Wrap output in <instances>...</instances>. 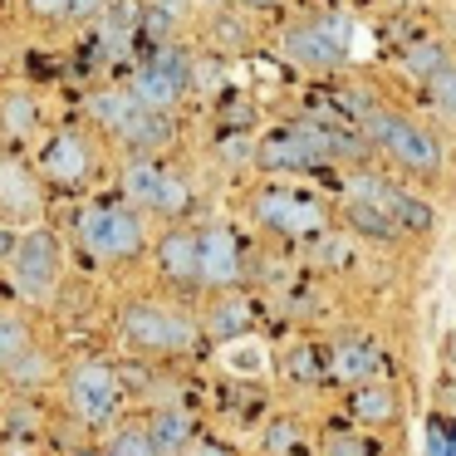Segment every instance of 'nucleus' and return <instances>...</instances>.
Here are the masks:
<instances>
[{
    "instance_id": "obj_1",
    "label": "nucleus",
    "mask_w": 456,
    "mask_h": 456,
    "mask_svg": "<svg viewBox=\"0 0 456 456\" xmlns=\"http://www.w3.org/2000/svg\"><path fill=\"white\" fill-rule=\"evenodd\" d=\"M363 138L373 142L378 152H387L403 172H417V177H436V172L446 167L442 142H436L427 128H417L412 118L393 113V109H373V113H368V118H363Z\"/></svg>"
},
{
    "instance_id": "obj_2",
    "label": "nucleus",
    "mask_w": 456,
    "mask_h": 456,
    "mask_svg": "<svg viewBox=\"0 0 456 456\" xmlns=\"http://www.w3.org/2000/svg\"><path fill=\"white\" fill-rule=\"evenodd\" d=\"M11 275H15V289L35 305H45L54 295V285H60V246H54L50 231H25L11 256Z\"/></svg>"
},
{
    "instance_id": "obj_3",
    "label": "nucleus",
    "mask_w": 456,
    "mask_h": 456,
    "mask_svg": "<svg viewBox=\"0 0 456 456\" xmlns=\"http://www.w3.org/2000/svg\"><path fill=\"white\" fill-rule=\"evenodd\" d=\"M123 334L138 348H152V354H177V348H187L197 338V324L167 305H133L123 314Z\"/></svg>"
},
{
    "instance_id": "obj_4",
    "label": "nucleus",
    "mask_w": 456,
    "mask_h": 456,
    "mask_svg": "<svg viewBox=\"0 0 456 456\" xmlns=\"http://www.w3.org/2000/svg\"><path fill=\"white\" fill-rule=\"evenodd\" d=\"M79 236H84V246H89L94 256H103V260H123V256H138V250H142L138 216H128V211H118V207L84 211V216H79Z\"/></svg>"
},
{
    "instance_id": "obj_5",
    "label": "nucleus",
    "mask_w": 456,
    "mask_h": 456,
    "mask_svg": "<svg viewBox=\"0 0 456 456\" xmlns=\"http://www.w3.org/2000/svg\"><path fill=\"white\" fill-rule=\"evenodd\" d=\"M118 378L109 373L103 363H84L74 368L69 378V407L84 417V422H109L113 412H118Z\"/></svg>"
},
{
    "instance_id": "obj_6",
    "label": "nucleus",
    "mask_w": 456,
    "mask_h": 456,
    "mask_svg": "<svg viewBox=\"0 0 456 456\" xmlns=\"http://www.w3.org/2000/svg\"><path fill=\"white\" fill-rule=\"evenodd\" d=\"M285 54L305 69H334L348 60V45L338 35V20H319V25H299L285 35Z\"/></svg>"
},
{
    "instance_id": "obj_7",
    "label": "nucleus",
    "mask_w": 456,
    "mask_h": 456,
    "mask_svg": "<svg viewBox=\"0 0 456 456\" xmlns=\"http://www.w3.org/2000/svg\"><path fill=\"white\" fill-rule=\"evenodd\" d=\"M187 74H191V64L182 60L177 50H162L158 60L148 64V69H138V79H133V94H138V103H148V109H162V113H167L172 103L182 99V89H187Z\"/></svg>"
},
{
    "instance_id": "obj_8",
    "label": "nucleus",
    "mask_w": 456,
    "mask_h": 456,
    "mask_svg": "<svg viewBox=\"0 0 456 456\" xmlns=\"http://www.w3.org/2000/svg\"><path fill=\"white\" fill-rule=\"evenodd\" d=\"M240 280V250H236V236L226 226H211L201 231V285H236Z\"/></svg>"
},
{
    "instance_id": "obj_9",
    "label": "nucleus",
    "mask_w": 456,
    "mask_h": 456,
    "mask_svg": "<svg viewBox=\"0 0 456 456\" xmlns=\"http://www.w3.org/2000/svg\"><path fill=\"white\" fill-rule=\"evenodd\" d=\"M162 275L177 280V285H187V280H201V236H191V231H172V236H162Z\"/></svg>"
},
{
    "instance_id": "obj_10",
    "label": "nucleus",
    "mask_w": 456,
    "mask_h": 456,
    "mask_svg": "<svg viewBox=\"0 0 456 456\" xmlns=\"http://www.w3.org/2000/svg\"><path fill=\"white\" fill-rule=\"evenodd\" d=\"M0 207L15 216H35L40 211V191H35L30 172L20 162H0Z\"/></svg>"
},
{
    "instance_id": "obj_11",
    "label": "nucleus",
    "mask_w": 456,
    "mask_h": 456,
    "mask_svg": "<svg viewBox=\"0 0 456 456\" xmlns=\"http://www.w3.org/2000/svg\"><path fill=\"white\" fill-rule=\"evenodd\" d=\"M256 158H260V167H270V172H295V167H309V162H314V152H309L305 138L289 128V133H275V138L260 142Z\"/></svg>"
},
{
    "instance_id": "obj_12",
    "label": "nucleus",
    "mask_w": 456,
    "mask_h": 456,
    "mask_svg": "<svg viewBox=\"0 0 456 456\" xmlns=\"http://www.w3.org/2000/svg\"><path fill=\"white\" fill-rule=\"evenodd\" d=\"M138 109H142V103H138V94H133V89H99V94L89 99V113H94V118H99L109 133H123L133 118H138Z\"/></svg>"
},
{
    "instance_id": "obj_13",
    "label": "nucleus",
    "mask_w": 456,
    "mask_h": 456,
    "mask_svg": "<svg viewBox=\"0 0 456 456\" xmlns=\"http://www.w3.org/2000/svg\"><path fill=\"white\" fill-rule=\"evenodd\" d=\"M260 216H265L275 231H285V236H295V231H309V226H314V207H305V201L289 197V191H270V197L260 201Z\"/></svg>"
},
{
    "instance_id": "obj_14",
    "label": "nucleus",
    "mask_w": 456,
    "mask_h": 456,
    "mask_svg": "<svg viewBox=\"0 0 456 456\" xmlns=\"http://www.w3.org/2000/svg\"><path fill=\"white\" fill-rule=\"evenodd\" d=\"M45 172H50L54 182H79L84 172H89V148H84L74 133H64V138H54L50 152H45Z\"/></svg>"
},
{
    "instance_id": "obj_15",
    "label": "nucleus",
    "mask_w": 456,
    "mask_h": 456,
    "mask_svg": "<svg viewBox=\"0 0 456 456\" xmlns=\"http://www.w3.org/2000/svg\"><path fill=\"white\" fill-rule=\"evenodd\" d=\"M383 211L397 221V226H403V236H427V231H432V221H436L432 207H427L422 197H412V191H403V187L387 191Z\"/></svg>"
},
{
    "instance_id": "obj_16",
    "label": "nucleus",
    "mask_w": 456,
    "mask_h": 456,
    "mask_svg": "<svg viewBox=\"0 0 456 456\" xmlns=\"http://www.w3.org/2000/svg\"><path fill=\"white\" fill-rule=\"evenodd\" d=\"M123 191H128V201H138V207H152L162 211V191H167V172L152 167V162H133L128 172H123Z\"/></svg>"
},
{
    "instance_id": "obj_17",
    "label": "nucleus",
    "mask_w": 456,
    "mask_h": 456,
    "mask_svg": "<svg viewBox=\"0 0 456 456\" xmlns=\"http://www.w3.org/2000/svg\"><path fill=\"white\" fill-rule=\"evenodd\" d=\"M348 226L368 240H397L403 236V226H397L383 207H373V201H363V197H348Z\"/></svg>"
},
{
    "instance_id": "obj_18",
    "label": "nucleus",
    "mask_w": 456,
    "mask_h": 456,
    "mask_svg": "<svg viewBox=\"0 0 456 456\" xmlns=\"http://www.w3.org/2000/svg\"><path fill=\"white\" fill-rule=\"evenodd\" d=\"M118 138L133 142V148H142V152H152V148H162V142L172 138V123H167V113H162V109H148V103H142L138 118H133Z\"/></svg>"
},
{
    "instance_id": "obj_19",
    "label": "nucleus",
    "mask_w": 456,
    "mask_h": 456,
    "mask_svg": "<svg viewBox=\"0 0 456 456\" xmlns=\"http://www.w3.org/2000/svg\"><path fill=\"white\" fill-rule=\"evenodd\" d=\"M152 442H158V452L162 456H177L182 446L191 442V422H187V412H177V407H162L158 417H152Z\"/></svg>"
},
{
    "instance_id": "obj_20",
    "label": "nucleus",
    "mask_w": 456,
    "mask_h": 456,
    "mask_svg": "<svg viewBox=\"0 0 456 456\" xmlns=\"http://www.w3.org/2000/svg\"><path fill=\"white\" fill-rule=\"evenodd\" d=\"M329 368H334V378H344V383H363V378H373L378 354L368 344H344V348H334Z\"/></svg>"
},
{
    "instance_id": "obj_21",
    "label": "nucleus",
    "mask_w": 456,
    "mask_h": 456,
    "mask_svg": "<svg viewBox=\"0 0 456 456\" xmlns=\"http://www.w3.org/2000/svg\"><path fill=\"white\" fill-rule=\"evenodd\" d=\"M221 363L231 368V373H246V378H256V373H265V348L256 344V338H226V348H221Z\"/></svg>"
},
{
    "instance_id": "obj_22",
    "label": "nucleus",
    "mask_w": 456,
    "mask_h": 456,
    "mask_svg": "<svg viewBox=\"0 0 456 456\" xmlns=\"http://www.w3.org/2000/svg\"><path fill=\"white\" fill-rule=\"evenodd\" d=\"M354 412L363 417V422H387V417L397 412V397L387 393L383 383H358V393H354Z\"/></svg>"
},
{
    "instance_id": "obj_23",
    "label": "nucleus",
    "mask_w": 456,
    "mask_h": 456,
    "mask_svg": "<svg viewBox=\"0 0 456 456\" xmlns=\"http://www.w3.org/2000/svg\"><path fill=\"white\" fill-rule=\"evenodd\" d=\"M250 324V305L246 299H221L216 309H211V319H207V329L216 338H240V329Z\"/></svg>"
},
{
    "instance_id": "obj_24",
    "label": "nucleus",
    "mask_w": 456,
    "mask_h": 456,
    "mask_svg": "<svg viewBox=\"0 0 456 456\" xmlns=\"http://www.w3.org/2000/svg\"><path fill=\"white\" fill-rule=\"evenodd\" d=\"M403 64H407V69L417 74V79H427V84H432L436 74H442L446 64H452V60H446L442 40H422V45H412V50L403 54Z\"/></svg>"
},
{
    "instance_id": "obj_25",
    "label": "nucleus",
    "mask_w": 456,
    "mask_h": 456,
    "mask_svg": "<svg viewBox=\"0 0 456 456\" xmlns=\"http://www.w3.org/2000/svg\"><path fill=\"white\" fill-rule=\"evenodd\" d=\"M0 118H5V128L11 133H35V123H40V109H35L30 94H5V103H0Z\"/></svg>"
},
{
    "instance_id": "obj_26",
    "label": "nucleus",
    "mask_w": 456,
    "mask_h": 456,
    "mask_svg": "<svg viewBox=\"0 0 456 456\" xmlns=\"http://www.w3.org/2000/svg\"><path fill=\"white\" fill-rule=\"evenodd\" d=\"M25 348H30V329H25L15 314H5L0 319V368H11Z\"/></svg>"
},
{
    "instance_id": "obj_27",
    "label": "nucleus",
    "mask_w": 456,
    "mask_h": 456,
    "mask_svg": "<svg viewBox=\"0 0 456 456\" xmlns=\"http://www.w3.org/2000/svg\"><path fill=\"white\" fill-rule=\"evenodd\" d=\"M109 452H113V456H162L158 442H152V432H142V427H128V432H118Z\"/></svg>"
},
{
    "instance_id": "obj_28",
    "label": "nucleus",
    "mask_w": 456,
    "mask_h": 456,
    "mask_svg": "<svg viewBox=\"0 0 456 456\" xmlns=\"http://www.w3.org/2000/svg\"><path fill=\"white\" fill-rule=\"evenodd\" d=\"M432 103L442 109V118L456 123V64H446V69L432 79Z\"/></svg>"
},
{
    "instance_id": "obj_29",
    "label": "nucleus",
    "mask_w": 456,
    "mask_h": 456,
    "mask_svg": "<svg viewBox=\"0 0 456 456\" xmlns=\"http://www.w3.org/2000/svg\"><path fill=\"white\" fill-rule=\"evenodd\" d=\"M427 456H456V427L432 417L427 422Z\"/></svg>"
},
{
    "instance_id": "obj_30",
    "label": "nucleus",
    "mask_w": 456,
    "mask_h": 456,
    "mask_svg": "<svg viewBox=\"0 0 456 456\" xmlns=\"http://www.w3.org/2000/svg\"><path fill=\"white\" fill-rule=\"evenodd\" d=\"M5 373H11V378H15V383H40V378H45V373H50V363H45V358H40V354H35V348H25V354H20V358H15V363H11V368H5Z\"/></svg>"
},
{
    "instance_id": "obj_31",
    "label": "nucleus",
    "mask_w": 456,
    "mask_h": 456,
    "mask_svg": "<svg viewBox=\"0 0 456 456\" xmlns=\"http://www.w3.org/2000/svg\"><path fill=\"white\" fill-rule=\"evenodd\" d=\"M289 373L305 378V383L324 378V354H319V348H295V354H289Z\"/></svg>"
},
{
    "instance_id": "obj_32",
    "label": "nucleus",
    "mask_w": 456,
    "mask_h": 456,
    "mask_svg": "<svg viewBox=\"0 0 456 456\" xmlns=\"http://www.w3.org/2000/svg\"><path fill=\"white\" fill-rule=\"evenodd\" d=\"M324 456H368V446H363V436L334 432V436L324 442Z\"/></svg>"
},
{
    "instance_id": "obj_33",
    "label": "nucleus",
    "mask_w": 456,
    "mask_h": 456,
    "mask_svg": "<svg viewBox=\"0 0 456 456\" xmlns=\"http://www.w3.org/2000/svg\"><path fill=\"white\" fill-rule=\"evenodd\" d=\"M295 442H299L295 427H289V422H275V427H270V436H265V452H270V456H285V452H295Z\"/></svg>"
},
{
    "instance_id": "obj_34",
    "label": "nucleus",
    "mask_w": 456,
    "mask_h": 456,
    "mask_svg": "<svg viewBox=\"0 0 456 456\" xmlns=\"http://www.w3.org/2000/svg\"><path fill=\"white\" fill-rule=\"evenodd\" d=\"M256 152H260V148H256L250 138H231V142H221V158H226L231 167H240V162H250Z\"/></svg>"
},
{
    "instance_id": "obj_35",
    "label": "nucleus",
    "mask_w": 456,
    "mask_h": 456,
    "mask_svg": "<svg viewBox=\"0 0 456 456\" xmlns=\"http://www.w3.org/2000/svg\"><path fill=\"white\" fill-rule=\"evenodd\" d=\"M103 5H109V0H69V15H79V20H84V15H99Z\"/></svg>"
},
{
    "instance_id": "obj_36",
    "label": "nucleus",
    "mask_w": 456,
    "mask_h": 456,
    "mask_svg": "<svg viewBox=\"0 0 456 456\" xmlns=\"http://www.w3.org/2000/svg\"><path fill=\"white\" fill-rule=\"evenodd\" d=\"M30 11H40V15H60V11H69V0H30Z\"/></svg>"
},
{
    "instance_id": "obj_37",
    "label": "nucleus",
    "mask_w": 456,
    "mask_h": 456,
    "mask_svg": "<svg viewBox=\"0 0 456 456\" xmlns=\"http://www.w3.org/2000/svg\"><path fill=\"white\" fill-rule=\"evenodd\" d=\"M152 11H162V15H167V20H177V15L187 11V0H158V5H152Z\"/></svg>"
},
{
    "instance_id": "obj_38",
    "label": "nucleus",
    "mask_w": 456,
    "mask_h": 456,
    "mask_svg": "<svg viewBox=\"0 0 456 456\" xmlns=\"http://www.w3.org/2000/svg\"><path fill=\"white\" fill-rule=\"evenodd\" d=\"M191 456H226V452H221V446H207V442H197V446H191Z\"/></svg>"
}]
</instances>
